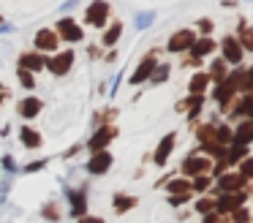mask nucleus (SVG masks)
<instances>
[{
    "instance_id": "nucleus-34",
    "label": "nucleus",
    "mask_w": 253,
    "mask_h": 223,
    "mask_svg": "<svg viewBox=\"0 0 253 223\" xmlns=\"http://www.w3.org/2000/svg\"><path fill=\"white\" fill-rule=\"evenodd\" d=\"M17 79H19V85H22L25 90H33V87H36V74H33V71L17 68Z\"/></svg>"
},
{
    "instance_id": "nucleus-28",
    "label": "nucleus",
    "mask_w": 253,
    "mask_h": 223,
    "mask_svg": "<svg viewBox=\"0 0 253 223\" xmlns=\"http://www.w3.org/2000/svg\"><path fill=\"white\" fill-rule=\"evenodd\" d=\"M231 139H234V128L231 125H226V123H218L215 125V141L218 144H231Z\"/></svg>"
},
{
    "instance_id": "nucleus-19",
    "label": "nucleus",
    "mask_w": 253,
    "mask_h": 223,
    "mask_svg": "<svg viewBox=\"0 0 253 223\" xmlns=\"http://www.w3.org/2000/svg\"><path fill=\"white\" fill-rule=\"evenodd\" d=\"M120 36H123V22L120 19H112L109 25H106L104 36H101V44H104L106 49H115L117 41H120Z\"/></svg>"
},
{
    "instance_id": "nucleus-25",
    "label": "nucleus",
    "mask_w": 253,
    "mask_h": 223,
    "mask_svg": "<svg viewBox=\"0 0 253 223\" xmlns=\"http://www.w3.org/2000/svg\"><path fill=\"white\" fill-rule=\"evenodd\" d=\"M166 193H193V188H191V179L188 177H174V179H169L166 182Z\"/></svg>"
},
{
    "instance_id": "nucleus-50",
    "label": "nucleus",
    "mask_w": 253,
    "mask_h": 223,
    "mask_svg": "<svg viewBox=\"0 0 253 223\" xmlns=\"http://www.w3.org/2000/svg\"><path fill=\"white\" fill-rule=\"evenodd\" d=\"M251 196H253V193H251Z\"/></svg>"
},
{
    "instance_id": "nucleus-42",
    "label": "nucleus",
    "mask_w": 253,
    "mask_h": 223,
    "mask_svg": "<svg viewBox=\"0 0 253 223\" xmlns=\"http://www.w3.org/2000/svg\"><path fill=\"white\" fill-rule=\"evenodd\" d=\"M8 98H11V90H8V87L3 85V82H0V106H3V103H6Z\"/></svg>"
},
{
    "instance_id": "nucleus-40",
    "label": "nucleus",
    "mask_w": 253,
    "mask_h": 223,
    "mask_svg": "<svg viewBox=\"0 0 253 223\" xmlns=\"http://www.w3.org/2000/svg\"><path fill=\"white\" fill-rule=\"evenodd\" d=\"M0 163H3V169H6L8 174H14V172H19V166H17V161H14V155H3L0 158Z\"/></svg>"
},
{
    "instance_id": "nucleus-24",
    "label": "nucleus",
    "mask_w": 253,
    "mask_h": 223,
    "mask_svg": "<svg viewBox=\"0 0 253 223\" xmlns=\"http://www.w3.org/2000/svg\"><path fill=\"white\" fill-rule=\"evenodd\" d=\"M242 158H248V144L231 141V144L226 147V163H229V166H237V163H240Z\"/></svg>"
},
{
    "instance_id": "nucleus-36",
    "label": "nucleus",
    "mask_w": 253,
    "mask_h": 223,
    "mask_svg": "<svg viewBox=\"0 0 253 223\" xmlns=\"http://www.w3.org/2000/svg\"><path fill=\"white\" fill-rule=\"evenodd\" d=\"M41 215H44L46 221H60V204H57V201H46Z\"/></svg>"
},
{
    "instance_id": "nucleus-30",
    "label": "nucleus",
    "mask_w": 253,
    "mask_h": 223,
    "mask_svg": "<svg viewBox=\"0 0 253 223\" xmlns=\"http://www.w3.org/2000/svg\"><path fill=\"white\" fill-rule=\"evenodd\" d=\"M153 22H155V11H139L136 19H133V27H136V30H147Z\"/></svg>"
},
{
    "instance_id": "nucleus-7",
    "label": "nucleus",
    "mask_w": 253,
    "mask_h": 223,
    "mask_svg": "<svg viewBox=\"0 0 253 223\" xmlns=\"http://www.w3.org/2000/svg\"><path fill=\"white\" fill-rule=\"evenodd\" d=\"M117 136V125L112 123H104V125H95L93 136L87 139V150L90 152H98V150H106L109 147V141Z\"/></svg>"
},
{
    "instance_id": "nucleus-1",
    "label": "nucleus",
    "mask_w": 253,
    "mask_h": 223,
    "mask_svg": "<svg viewBox=\"0 0 253 223\" xmlns=\"http://www.w3.org/2000/svg\"><path fill=\"white\" fill-rule=\"evenodd\" d=\"M55 30H57V36H60V44H68V46H77V44L84 41V27L79 25L74 16L63 14L60 19L55 22Z\"/></svg>"
},
{
    "instance_id": "nucleus-16",
    "label": "nucleus",
    "mask_w": 253,
    "mask_h": 223,
    "mask_svg": "<svg viewBox=\"0 0 253 223\" xmlns=\"http://www.w3.org/2000/svg\"><path fill=\"white\" fill-rule=\"evenodd\" d=\"M66 199L68 204H71V218H82L87 215V196H84V190H74V188H66Z\"/></svg>"
},
{
    "instance_id": "nucleus-26",
    "label": "nucleus",
    "mask_w": 253,
    "mask_h": 223,
    "mask_svg": "<svg viewBox=\"0 0 253 223\" xmlns=\"http://www.w3.org/2000/svg\"><path fill=\"white\" fill-rule=\"evenodd\" d=\"M207 74H210V79H212V82H223L226 74H229V63H226L223 57H220V60H212Z\"/></svg>"
},
{
    "instance_id": "nucleus-9",
    "label": "nucleus",
    "mask_w": 253,
    "mask_h": 223,
    "mask_svg": "<svg viewBox=\"0 0 253 223\" xmlns=\"http://www.w3.org/2000/svg\"><path fill=\"white\" fill-rule=\"evenodd\" d=\"M196 41V33L191 30V27H182V30H177V33H171V38L166 41V52H171V54H182V52H188L191 49V44Z\"/></svg>"
},
{
    "instance_id": "nucleus-6",
    "label": "nucleus",
    "mask_w": 253,
    "mask_h": 223,
    "mask_svg": "<svg viewBox=\"0 0 253 223\" xmlns=\"http://www.w3.org/2000/svg\"><path fill=\"white\" fill-rule=\"evenodd\" d=\"M155 65H158V49H153V52H147L142 60H139L136 71L131 74V79H128V85H144V82H150V76H153Z\"/></svg>"
},
{
    "instance_id": "nucleus-27",
    "label": "nucleus",
    "mask_w": 253,
    "mask_h": 223,
    "mask_svg": "<svg viewBox=\"0 0 253 223\" xmlns=\"http://www.w3.org/2000/svg\"><path fill=\"white\" fill-rule=\"evenodd\" d=\"M191 188H193V193H207L212 188V174H196V177H191Z\"/></svg>"
},
{
    "instance_id": "nucleus-22",
    "label": "nucleus",
    "mask_w": 253,
    "mask_h": 223,
    "mask_svg": "<svg viewBox=\"0 0 253 223\" xmlns=\"http://www.w3.org/2000/svg\"><path fill=\"white\" fill-rule=\"evenodd\" d=\"M231 141H240V144H253V120L251 117H245L234 128V139H231Z\"/></svg>"
},
{
    "instance_id": "nucleus-4",
    "label": "nucleus",
    "mask_w": 253,
    "mask_h": 223,
    "mask_svg": "<svg viewBox=\"0 0 253 223\" xmlns=\"http://www.w3.org/2000/svg\"><path fill=\"white\" fill-rule=\"evenodd\" d=\"M210 169H212V158H207V155H202L199 150H193L191 155H185L182 158V163H180V172H182V177H196V174H210Z\"/></svg>"
},
{
    "instance_id": "nucleus-43",
    "label": "nucleus",
    "mask_w": 253,
    "mask_h": 223,
    "mask_svg": "<svg viewBox=\"0 0 253 223\" xmlns=\"http://www.w3.org/2000/svg\"><path fill=\"white\" fill-rule=\"evenodd\" d=\"M79 223H106L104 218H95V215H82L79 218Z\"/></svg>"
},
{
    "instance_id": "nucleus-49",
    "label": "nucleus",
    "mask_w": 253,
    "mask_h": 223,
    "mask_svg": "<svg viewBox=\"0 0 253 223\" xmlns=\"http://www.w3.org/2000/svg\"><path fill=\"white\" fill-rule=\"evenodd\" d=\"M251 223H253V215H251Z\"/></svg>"
},
{
    "instance_id": "nucleus-20",
    "label": "nucleus",
    "mask_w": 253,
    "mask_h": 223,
    "mask_svg": "<svg viewBox=\"0 0 253 223\" xmlns=\"http://www.w3.org/2000/svg\"><path fill=\"white\" fill-rule=\"evenodd\" d=\"M215 52V41L210 36H202V38H196V41L191 44V49H188V54H193V57H207V54H212Z\"/></svg>"
},
{
    "instance_id": "nucleus-10",
    "label": "nucleus",
    "mask_w": 253,
    "mask_h": 223,
    "mask_svg": "<svg viewBox=\"0 0 253 223\" xmlns=\"http://www.w3.org/2000/svg\"><path fill=\"white\" fill-rule=\"evenodd\" d=\"M218 193H237V190H245V185H248V179L242 177L240 172H223V174H218Z\"/></svg>"
},
{
    "instance_id": "nucleus-3",
    "label": "nucleus",
    "mask_w": 253,
    "mask_h": 223,
    "mask_svg": "<svg viewBox=\"0 0 253 223\" xmlns=\"http://www.w3.org/2000/svg\"><path fill=\"white\" fill-rule=\"evenodd\" d=\"M112 16V5L106 0H90L87 8H84V25L87 27H106Z\"/></svg>"
},
{
    "instance_id": "nucleus-15",
    "label": "nucleus",
    "mask_w": 253,
    "mask_h": 223,
    "mask_svg": "<svg viewBox=\"0 0 253 223\" xmlns=\"http://www.w3.org/2000/svg\"><path fill=\"white\" fill-rule=\"evenodd\" d=\"M174 144H177V134L171 131V134H166L164 139H161V144L155 147V155H153V163H155V166H166V161H169Z\"/></svg>"
},
{
    "instance_id": "nucleus-29",
    "label": "nucleus",
    "mask_w": 253,
    "mask_h": 223,
    "mask_svg": "<svg viewBox=\"0 0 253 223\" xmlns=\"http://www.w3.org/2000/svg\"><path fill=\"white\" fill-rule=\"evenodd\" d=\"M169 74H171L169 63H158L153 71V76H150V85H164V82L169 79Z\"/></svg>"
},
{
    "instance_id": "nucleus-32",
    "label": "nucleus",
    "mask_w": 253,
    "mask_h": 223,
    "mask_svg": "<svg viewBox=\"0 0 253 223\" xmlns=\"http://www.w3.org/2000/svg\"><path fill=\"white\" fill-rule=\"evenodd\" d=\"M193 210H196L199 215H207V212H212V210H215V196H202V199H196Z\"/></svg>"
},
{
    "instance_id": "nucleus-11",
    "label": "nucleus",
    "mask_w": 253,
    "mask_h": 223,
    "mask_svg": "<svg viewBox=\"0 0 253 223\" xmlns=\"http://www.w3.org/2000/svg\"><path fill=\"white\" fill-rule=\"evenodd\" d=\"M112 163H115V158H112L109 150L90 152V161H87V166H84V172H90V174H106L112 169Z\"/></svg>"
},
{
    "instance_id": "nucleus-38",
    "label": "nucleus",
    "mask_w": 253,
    "mask_h": 223,
    "mask_svg": "<svg viewBox=\"0 0 253 223\" xmlns=\"http://www.w3.org/2000/svg\"><path fill=\"white\" fill-rule=\"evenodd\" d=\"M237 166H240V169H237V172H240V174H242V177H245V179H253V155L242 158V161L237 163Z\"/></svg>"
},
{
    "instance_id": "nucleus-31",
    "label": "nucleus",
    "mask_w": 253,
    "mask_h": 223,
    "mask_svg": "<svg viewBox=\"0 0 253 223\" xmlns=\"http://www.w3.org/2000/svg\"><path fill=\"white\" fill-rule=\"evenodd\" d=\"M237 92H253V65L248 71H242L240 82H237Z\"/></svg>"
},
{
    "instance_id": "nucleus-41",
    "label": "nucleus",
    "mask_w": 253,
    "mask_h": 223,
    "mask_svg": "<svg viewBox=\"0 0 253 223\" xmlns=\"http://www.w3.org/2000/svg\"><path fill=\"white\" fill-rule=\"evenodd\" d=\"M196 27L204 33V36H210V30H212V22H210V19H199V22H196Z\"/></svg>"
},
{
    "instance_id": "nucleus-48",
    "label": "nucleus",
    "mask_w": 253,
    "mask_h": 223,
    "mask_svg": "<svg viewBox=\"0 0 253 223\" xmlns=\"http://www.w3.org/2000/svg\"><path fill=\"white\" fill-rule=\"evenodd\" d=\"M0 22H3V14H0Z\"/></svg>"
},
{
    "instance_id": "nucleus-2",
    "label": "nucleus",
    "mask_w": 253,
    "mask_h": 223,
    "mask_svg": "<svg viewBox=\"0 0 253 223\" xmlns=\"http://www.w3.org/2000/svg\"><path fill=\"white\" fill-rule=\"evenodd\" d=\"M74 63H77V52L71 49H57L55 54H49L46 57V71H49L52 76H66L68 71L74 68Z\"/></svg>"
},
{
    "instance_id": "nucleus-12",
    "label": "nucleus",
    "mask_w": 253,
    "mask_h": 223,
    "mask_svg": "<svg viewBox=\"0 0 253 223\" xmlns=\"http://www.w3.org/2000/svg\"><path fill=\"white\" fill-rule=\"evenodd\" d=\"M220 52H223V60H226L229 65H240L245 49H242V44L237 41L234 36H226L223 41H220Z\"/></svg>"
},
{
    "instance_id": "nucleus-21",
    "label": "nucleus",
    "mask_w": 253,
    "mask_h": 223,
    "mask_svg": "<svg viewBox=\"0 0 253 223\" xmlns=\"http://www.w3.org/2000/svg\"><path fill=\"white\" fill-rule=\"evenodd\" d=\"M210 74L207 71H196V74L191 76V82H188V92H193V95H204L207 92V87H210Z\"/></svg>"
},
{
    "instance_id": "nucleus-5",
    "label": "nucleus",
    "mask_w": 253,
    "mask_h": 223,
    "mask_svg": "<svg viewBox=\"0 0 253 223\" xmlns=\"http://www.w3.org/2000/svg\"><path fill=\"white\" fill-rule=\"evenodd\" d=\"M33 49L41 54H55L60 49V36L55 27H39L33 36Z\"/></svg>"
},
{
    "instance_id": "nucleus-39",
    "label": "nucleus",
    "mask_w": 253,
    "mask_h": 223,
    "mask_svg": "<svg viewBox=\"0 0 253 223\" xmlns=\"http://www.w3.org/2000/svg\"><path fill=\"white\" fill-rule=\"evenodd\" d=\"M193 199V193H171V196H166V201H169L171 207H182L185 201H191Z\"/></svg>"
},
{
    "instance_id": "nucleus-8",
    "label": "nucleus",
    "mask_w": 253,
    "mask_h": 223,
    "mask_svg": "<svg viewBox=\"0 0 253 223\" xmlns=\"http://www.w3.org/2000/svg\"><path fill=\"white\" fill-rule=\"evenodd\" d=\"M248 190H237V193H218L215 196V212L218 215H229L231 210H237L240 204H245L248 201Z\"/></svg>"
},
{
    "instance_id": "nucleus-47",
    "label": "nucleus",
    "mask_w": 253,
    "mask_h": 223,
    "mask_svg": "<svg viewBox=\"0 0 253 223\" xmlns=\"http://www.w3.org/2000/svg\"><path fill=\"white\" fill-rule=\"evenodd\" d=\"M87 54L90 57H101V49L98 46H87Z\"/></svg>"
},
{
    "instance_id": "nucleus-18",
    "label": "nucleus",
    "mask_w": 253,
    "mask_h": 223,
    "mask_svg": "<svg viewBox=\"0 0 253 223\" xmlns=\"http://www.w3.org/2000/svg\"><path fill=\"white\" fill-rule=\"evenodd\" d=\"M19 141H22V147H28V150H39V147L44 144V136L39 134V128L22 125V128H19Z\"/></svg>"
},
{
    "instance_id": "nucleus-13",
    "label": "nucleus",
    "mask_w": 253,
    "mask_h": 223,
    "mask_svg": "<svg viewBox=\"0 0 253 223\" xmlns=\"http://www.w3.org/2000/svg\"><path fill=\"white\" fill-rule=\"evenodd\" d=\"M17 63H19V68H25V71H33V74H39V71H44L46 68V54H41V52H22L17 57Z\"/></svg>"
},
{
    "instance_id": "nucleus-17",
    "label": "nucleus",
    "mask_w": 253,
    "mask_h": 223,
    "mask_svg": "<svg viewBox=\"0 0 253 223\" xmlns=\"http://www.w3.org/2000/svg\"><path fill=\"white\" fill-rule=\"evenodd\" d=\"M202 106H204V95H193V92H191V95H188L185 101L177 103V112H185V114H188V120L193 123V120H196L199 114H202Z\"/></svg>"
},
{
    "instance_id": "nucleus-46",
    "label": "nucleus",
    "mask_w": 253,
    "mask_h": 223,
    "mask_svg": "<svg viewBox=\"0 0 253 223\" xmlns=\"http://www.w3.org/2000/svg\"><path fill=\"white\" fill-rule=\"evenodd\" d=\"M0 33H14V25H8V22H0Z\"/></svg>"
},
{
    "instance_id": "nucleus-14",
    "label": "nucleus",
    "mask_w": 253,
    "mask_h": 223,
    "mask_svg": "<svg viewBox=\"0 0 253 223\" xmlns=\"http://www.w3.org/2000/svg\"><path fill=\"white\" fill-rule=\"evenodd\" d=\"M41 109H44V101L36 98V95H28V98H22V101L17 103V114L22 120H36L41 114Z\"/></svg>"
},
{
    "instance_id": "nucleus-33",
    "label": "nucleus",
    "mask_w": 253,
    "mask_h": 223,
    "mask_svg": "<svg viewBox=\"0 0 253 223\" xmlns=\"http://www.w3.org/2000/svg\"><path fill=\"white\" fill-rule=\"evenodd\" d=\"M237 41L242 44V49H248V52H253V27H245V22L240 25V38Z\"/></svg>"
},
{
    "instance_id": "nucleus-23",
    "label": "nucleus",
    "mask_w": 253,
    "mask_h": 223,
    "mask_svg": "<svg viewBox=\"0 0 253 223\" xmlns=\"http://www.w3.org/2000/svg\"><path fill=\"white\" fill-rule=\"evenodd\" d=\"M139 204L136 196H128V193H115V199H112V207H115L117 215H126L128 210H133V207Z\"/></svg>"
},
{
    "instance_id": "nucleus-35",
    "label": "nucleus",
    "mask_w": 253,
    "mask_h": 223,
    "mask_svg": "<svg viewBox=\"0 0 253 223\" xmlns=\"http://www.w3.org/2000/svg\"><path fill=\"white\" fill-rule=\"evenodd\" d=\"M229 223H251V212L245 210V207H237V210L229 212Z\"/></svg>"
},
{
    "instance_id": "nucleus-45",
    "label": "nucleus",
    "mask_w": 253,
    "mask_h": 223,
    "mask_svg": "<svg viewBox=\"0 0 253 223\" xmlns=\"http://www.w3.org/2000/svg\"><path fill=\"white\" fill-rule=\"evenodd\" d=\"M77 5H79V0H66V3H63V14H66V11H74V8H77Z\"/></svg>"
},
{
    "instance_id": "nucleus-37",
    "label": "nucleus",
    "mask_w": 253,
    "mask_h": 223,
    "mask_svg": "<svg viewBox=\"0 0 253 223\" xmlns=\"http://www.w3.org/2000/svg\"><path fill=\"white\" fill-rule=\"evenodd\" d=\"M46 163H49V158H39V161H30V163H25L19 172H25V174H36V172H41V169H46Z\"/></svg>"
},
{
    "instance_id": "nucleus-44",
    "label": "nucleus",
    "mask_w": 253,
    "mask_h": 223,
    "mask_svg": "<svg viewBox=\"0 0 253 223\" xmlns=\"http://www.w3.org/2000/svg\"><path fill=\"white\" fill-rule=\"evenodd\" d=\"M79 150H82V144H74V147H68V150L63 152V158H66V161H68V158H74V155H77Z\"/></svg>"
}]
</instances>
